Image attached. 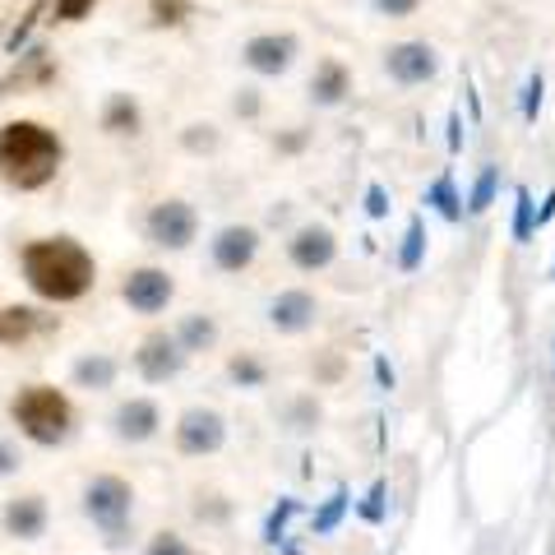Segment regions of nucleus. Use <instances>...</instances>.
I'll return each mask as SVG.
<instances>
[{
  "label": "nucleus",
  "instance_id": "nucleus-1",
  "mask_svg": "<svg viewBox=\"0 0 555 555\" xmlns=\"http://www.w3.org/2000/svg\"><path fill=\"white\" fill-rule=\"evenodd\" d=\"M24 278L42 301L65 306V301H79L98 283V264L75 236H47L24 246Z\"/></svg>",
  "mask_w": 555,
  "mask_h": 555
},
{
  "label": "nucleus",
  "instance_id": "nucleus-2",
  "mask_svg": "<svg viewBox=\"0 0 555 555\" xmlns=\"http://www.w3.org/2000/svg\"><path fill=\"white\" fill-rule=\"evenodd\" d=\"M61 158H65L61 139L47 126H38V120H10L0 130V171H5L10 185L42 190L61 171Z\"/></svg>",
  "mask_w": 555,
  "mask_h": 555
},
{
  "label": "nucleus",
  "instance_id": "nucleus-3",
  "mask_svg": "<svg viewBox=\"0 0 555 555\" xmlns=\"http://www.w3.org/2000/svg\"><path fill=\"white\" fill-rule=\"evenodd\" d=\"M10 412H14V422H20L24 436L42 449L65 444L69 430H75V408H69V398L51 385H28L20 398H14Z\"/></svg>",
  "mask_w": 555,
  "mask_h": 555
},
{
  "label": "nucleus",
  "instance_id": "nucleus-4",
  "mask_svg": "<svg viewBox=\"0 0 555 555\" xmlns=\"http://www.w3.org/2000/svg\"><path fill=\"white\" fill-rule=\"evenodd\" d=\"M83 514H89L112 542H120L134 518V486L126 477H93L83 486Z\"/></svg>",
  "mask_w": 555,
  "mask_h": 555
},
{
  "label": "nucleus",
  "instance_id": "nucleus-5",
  "mask_svg": "<svg viewBox=\"0 0 555 555\" xmlns=\"http://www.w3.org/2000/svg\"><path fill=\"white\" fill-rule=\"evenodd\" d=\"M385 75L398 83V89H422V83H430L440 75V51L430 42H393L385 51Z\"/></svg>",
  "mask_w": 555,
  "mask_h": 555
},
{
  "label": "nucleus",
  "instance_id": "nucleus-6",
  "mask_svg": "<svg viewBox=\"0 0 555 555\" xmlns=\"http://www.w3.org/2000/svg\"><path fill=\"white\" fill-rule=\"evenodd\" d=\"M144 232H149L153 246H163V250H185L190 241H195V232H199V218H195V208H190L185 199H163V204L149 208Z\"/></svg>",
  "mask_w": 555,
  "mask_h": 555
},
{
  "label": "nucleus",
  "instance_id": "nucleus-7",
  "mask_svg": "<svg viewBox=\"0 0 555 555\" xmlns=\"http://www.w3.org/2000/svg\"><path fill=\"white\" fill-rule=\"evenodd\" d=\"M228 444V416L214 412V408H185L181 422H177V449L185 459H204V454H218Z\"/></svg>",
  "mask_w": 555,
  "mask_h": 555
},
{
  "label": "nucleus",
  "instance_id": "nucleus-8",
  "mask_svg": "<svg viewBox=\"0 0 555 555\" xmlns=\"http://www.w3.org/2000/svg\"><path fill=\"white\" fill-rule=\"evenodd\" d=\"M287 259H292V269H301V273L334 269V259H338V232L328 228V222H301V228L287 236Z\"/></svg>",
  "mask_w": 555,
  "mask_h": 555
},
{
  "label": "nucleus",
  "instance_id": "nucleus-9",
  "mask_svg": "<svg viewBox=\"0 0 555 555\" xmlns=\"http://www.w3.org/2000/svg\"><path fill=\"white\" fill-rule=\"evenodd\" d=\"M297 56H301L297 33H255V38L241 47V61H246V69H255V75H264V79L287 75V69L297 65Z\"/></svg>",
  "mask_w": 555,
  "mask_h": 555
},
{
  "label": "nucleus",
  "instance_id": "nucleus-10",
  "mask_svg": "<svg viewBox=\"0 0 555 555\" xmlns=\"http://www.w3.org/2000/svg\"><path fill=\"white\" fill-rule=\"evenodd\" d=\"M315 324H320V301H315V292L287 287V292H278V297L269 301V328H273V334L301 338V334H310Z\"/></svg>",
  "mask_w": 555,
  "mask_h": 555
},
{
  "label": "nucleus",
  "instance_id": "nucleus-11",
  "mask_svg": "<svg viewBox=\"0 0 555 555\" xmlns=\"http://www.w3.org/2000/svg\"><path fill=\"white\" fill-rule=\"evenodd\" d=\"M120 297H126L130 310H139V315H163V310L171 306V297H177V283H171L167 269H134L126 273V283H120Z\"/></svg>",
  "mask_w": 555,
  "mask_h": 555
},
{
  "label": "nucleus",
  "instance_id": "nucleus-12",
  "mask_svg": "<svg viewBox=\"0 0 555 555\" xmlns=\"http://www.w3.org/2000/svg\"><path fill=\"white\" fill-rule=\"evenodd\" d=\"M208 255H214V269H222V273H246L259 255V228H250V222H228V228H218V236L208 241Z\"/></svg>",
  "mask_w": 555,
  "mask_h": 555
},
{
  "label": "nucleus",
  "instance_id": "nucleus-13",
  "mask_svg": "<svg viewBox=\"0 0 555 555\" xmlns=\"http://www.w3.org/2000/svg\"><path fill=\"white\" fill-rule=\"evenodd\" d=\"M134 371H139V379H149V385H167V379H177L185 371L181 343L171 334H149L144 343H139V352H134Z\"/></svg>",
  "mask_w": 555,
  "mask_h": 555
},
{
  "label": "nucleus",
  "instance_id": "nucleus-14",
  "mask_svg": "<svg viewBox=\"0 0 555 555\" xmlns=\"http://www.w3.org/2000/svg\"><path fill=\"white\" fill-rule=\"evenodd\" d=\"M158 426H163V412L153 398H126V403L112 412V430L120 444H149L158 436Z\"/></svg>",
  "mask_w": 555,
  "mask_h": 555
},
{
  "label": "nucleus",
  "instance_id": "nucleus-15",
  "mask_svg": "<svg viewBox=\"0 0 555 555\" xmlns=\"http://www.w3.org/2000/svg\"><path fill=\"white\" fill-rule=\"evenodd\" d=\"M347 93H352V69L334 56L320 61L315 75H310V102H315V107H343Z\"/></svg>",
  "mask_w": 555,
  "mask_h": 555
},
{
  "label": "nucleus",
  "instance_id": "nucleus-16",
  "mask_svg": "<svg viewBox=\"0 0 555 555\" xmlns=\"http://www.w3.org/2000/svg\"><path fill=\"white\" fill-rule=\"evenodd\" d=\"M5 532L20 537V542H38V537L47 532V500H42V495L10 500V509H5Z\"/></svg>",
  "mask_w": 555,
  "mask_h": 555
},
{
  "label": "nucleus",
  "instance_id": "nucleus-17",
  "mask_svg": "<svg viewBox=\"0 0 555 555\" xmlns=\"http://www.w3.org/2000/svg\"><path fill=\"white\" fill-rule=\"evenodd\" d=\"M171 338L181 343V352H185V357H190V352H214L218 338H222V328H218L214 315H185Z\"/></svg>",
  "mask_w": 555,
  "mask_h": 555
},
{
  "label": "nucleus",
  "instance_id": "nucleus-18",
  "mask_svg": "<svg viewBox=\"0 0 555 555\" xmlns=\"http://www.w3.org/2000/svg\"><path fill=\"white\" fill-rule=\"evenodd\" d=\"M42 324H47V320H42L33 306H5V310H0V343H5V347H20V343H28L33 334H38Z\"/></svg>",
  "mask_w": 555,
  "mask_h": 555
},
{
  "label": "nucleus",
  "instance_id": "nucleus-19",
  "mask_svg": "<svg viewBox=\"0 0 555 555\" xmlns=\"http://www.w3.org/2000/svg\"><path fill=\"white\" fill-rule=\"evenodd\" d=\"M144 116H139V102L130 93H112L107 107H102V130L107 134H139Z\"/></svg>",
  "mask_w": 555,
  "mask_h": 555
},
{
  "label": "nucleus",
  "instance_id": "nucleus-20",
  "mask_svg": "<svg viewBox=\"0 0 555 555\" xmlns=\"http://www.w3.org/2000/svg\"><path fill=\"white\" fill-rule=\"evenodd\" d=\"M426 204L436 208L444 222H463V195H459V185H454V177H449V171H440V177L426 185Z\"/></svg>",
  "mask_w": 555,
  "mask_h": 555
},
{
  "label": "nucleus",
  "instance_id": "nucleus-21",
  "mask_svg": "<svg viewBox=\"0 0 555 555\" xmlns=\"http://www.w3.org/2000/svg\"><path fill=\"white\" fill-rule=\"evenodd\" d=\"M75 385L79 389H112L116 385V361L102 357V352H89L75 361Z\"/></svg>",
  "mask_w": 555,
  "mask_h": 555
},
{
  "label": "nucleus",
  "instance_id": "nucleus-22",
  "mask_svg": "<svg viewBox=\"0 0 555 555\" xmlns=\"http://www.w3.org/2000/svg\"><path fill=\"white\" fill-rule=\"evenodd\" d=\"M347 509H352V491H347V486H338V491L320 505V514L310 518V532H315V537H334V532H338V524L347 518Z\"/></svg>",
  "mask_w": 555,
  "mask_h": 555
},
{
  "label": "nucleus",
  "instance_id": "nucleus-23",
  "mask_svg": "<svg viewBox=\"0 0 555 555\" xmlns=\"http://www.w3.org/2000/svg\"><path fill=\"white\" fill-rule=\"evenodd\" d=\"M426 264V222L422 218H412L408 222V232H403V246H398V269L403 273H416Z\"/></svg>",
  "mask_w": 555,
  "mask_h": 555
},
{
  "label": "nucleus",
  "instance_id": "nucleus-24",
  "mask_svg": "<svg viewBox=\"0 0 555 555\" xmlns=\"http://www.w3.org/2000/svg\"><path fill=\"white\" fill-rule=\"evenodd\" d=\"M509 236L518 241V246H528V241L537 236V204H532V190H524V185L514 190V222H509Z\"/></svg>",
  "mask_w": 555,
  "mask_h": 555
},
{
  "label": "nucleus",
  "instance_id": "nucleus-25",
  "mask_svg": "<svg viewBox=\"0 0 555 555\" xmlns=\"http://www.w3.org/2000/svg\"><path fill=\"white\" fill-rule=\"evenodd\" d=\"M495 190H500V167L486 163V167L477 171L473 190H467V214H486V208L495 204Z\"/></svg>",
  "mask_w": 555,
  "mask_h": 555
},
{
  "label": "nucleus",
  "instance_id": "nucleus-26",
  "mask_svg": "<svg viewBox=\"0 0 555 555\" xmlns=\"http://www.w3.org/2000/svg\"><path fill=\"white\" fill-rule=\"evenodd\" d=\"M228 375H232V385H241V389H264L269 385V366L259 357H250V352L232 357L228 361Z\"/></svg>",
  "mask_w": 555,
  "mask_h": 555
},
{
  "label": "nucleus",
  "instance_id": "nucleus-27",
  "mask_svg": "<svg viewBox=\"0 0 555 555\" xmlns=\"http://www.w3.org/2000/svg\"><path fill=\"white\" fill-rule=\"evenodd\" d=\"M357 518H361V524H371V528H379L389 518V486L385 481H375L371 491L357 500Z\"/></svg>",
  "mask_w": 555,
  "mask_h": 555
},
{
  "label": "nucleus",
  "instance_id": "nucleus-28",
  "mask_svg": "<svg viewBox=\"0 0 555 555\" xmlns=\"http://www.w3.org/2000/svg\"><path fill=\"white\" fill-rule=\"evenodd\" d=\"M181 144H185L190 153H214V149H218V130H214V126H190V130L181 134Z\"/></svg>",
  "mask_w": 555,
  "mask_h": 555
},
{
  "label": "nucleus",
  "instance_id": "nucleus-29",
  "mask_svg": "<svg viewBox=\"0 0 555 555\" xmlns=\"http://www.w3.org/2000/svg\"><path fill=\"white\" fill-rule=\"evenodd\" d=\"M287 416H292V430H310V426H320V403L315 398H301V403L287 408Z\"/></svg>",
  "mask_w": 555,
  "mask_h": 555
},
{
  "label": "nucleus",
  "instance_id": "nucleus-30",
  "mask_svg": "<svg viewBox=\"0 0 555 555\" xmlns=\"http://www.w3.org/2000/svg\"><path fill=\"white\" fill-rule=\"evenodd\" d=\"M153 20H158V24L190 20V0H153Z\"/></svg>",
  "mask_w": 555,
  "mask_h": 555
},
{
  "label": "nucleus",
  "instance_id": "nucleus-31",
  "mask_svg": "<svg viewBox=\"0 0 555 555\" xmlns=\"http://www.w3.org/2000/svg\"><path fill=\"white\" fill-rule=\"evenodd\" d=\"M144 555H195V551L185 546V537H177V532H158V537L149 542Z\"/></svg>",
  "mask_w": 555,
  "mask_h": 555
},
{
  "label": "nucleus",
  "instance_id": "nucleus-32",
  "mask_svg": "<svg viewBox=\"0 0 555 555\" xmlns=\"http://www.w3.org/2000/svg\"><path fill=\"white\" fill-rule=\"evenodd\" d=\"M292 514H297V500H283V505H278V509L269 514V528H264V537H269L273 546H278V537L287 532V518H292Z\"/></svg>",
  "mask_w": 555,
  "mask_h": 555
},
{
  "label": "nucleus",
  "instance_id": "nucleus-33",
  "mask_svg": "<svg viewBox=\"0 0 555 555\" xmlns=\"http://www.w3.org/2000/svg\"><path fill=\"white\" fill-rule=\"evenodd\" d=\"M542 93H546L542 75H532L528 89H524V120H537V112H542Z\"/></svg>",
  "mask_w": 555,
  "mask_h": 555
},
{
  "label": "nucleus",
  "instance_id": "nucleus-34",
  "mask_svg": "<svg viewBox=\"0 0 555 555\" xmlns=\"http://www.w3.org/2000/svg\"><path fill=\"white\" fill-rule=\"evenodd\" d=\"M366 214L371 218H389V190L379 185V181L366 185Z\"/></svg>",
  "mask_w": 555,
  "mask_h": 555
},
{
  "label": "nucleus",
  "instance_id": "nucleus-35",
  "mask_svg": "<svg viewBox=\"0 0 555 555\" xmlns=\"http://www.w3.org/2000/svg\"><path fill=\"white\" fill-rule=\"evenodd\" d=\"M379 14H389V20H408V14L422 10V0H375Z\"/></svg>",
  "mask_w": 555,
  "mask_h": 555
},
{
  "label": "nucleus",
  "instance_id": "nucleus-36",
  "mask_svg": "<svg viewBox=\"0 0 555 555\" xmlns=\"http://www.w3.org/2000/svg\"><path fill=\"white\" fill-rule=\"evenodd\" d=\"M98 5V0H56V20H65V24H75V20H83Z\"/></svg>",
  "mask_w": 555,
  "mask_h": 555
},
{
  "label": "nucleus",
  "instance_id": "nucleus-37",
  "mask_svg": "<svg viewBox=\"0 0 555 555\" xmlns=\"http://www.w3.org/2000/svg\"><path fill=\"white\" fill-rule=\"evenodd\" d=\"M38 14H42V0H38V5H33V10H28V20H24V24H20V28H14V33H10V51H20V42H24V38H28V33H33V24H38Z\"/></svg>",
  "mask_w": 555,
  "mask_h": 555
},
{
  "label": "nucleus",
  "instance_id": "nucleus-38",
  "mask_svg": "<svg viewBox=\"0 0 555 555\" xmlns=\"http://www.w3.org/2000/svg\"><path fill=\"white\" fill-rule=\"evenodd\" d=\"M20 449H14V444H5V440H0V477H10V473H20Z\"/></svg>",
  "mask_w": 555,
  "mask_h": 555
},
{
  "label": "nucleus",
  "instance_id": "nucleus-39",
  "mask_svg": "<svg viewBox=\"0 0 555 555\" xmlns=\"http://www.w3.org/2000/svg\"><path fill=\"white\" fill-rule=\"evenodd\" d=\"M551 222H555V181H551V190H546L542 208H537V232H542V228H551Z\"/></svg>",
  "mask_w": 555,
  "mask_h": 555
},
{
  "label": "nucleus",
  "instance_id": "nucleus-40",
  "mask_svg": "<svg viewBox=\"0 0 555 555\" xmlns=\"http://www.w3.org/2000/svg\"><path fill=\"white\" fill-rule=\"evenodd\" d=\"M315 379H324V385H334V379H343V361L338 357H324L315 366Z\"/></svg>",
  "mask_w": 555,
  "mask_h": 555
},
{
  "label": "nucleus",
  "instance_id": "nucleus-41",
  "mask_svg": "<svg viewBox=\"0 0 555 555\" xmlns=\"http://www.w3.org/2000/svg\"><path fill=\"white\" fill-rule=\"evenodd\" d=\"M236 116H259V98H255V89H241V98H236Z\"/></svg>",
  "mask_w": 555,
  "mask_h": 555
},
{
  "label": "nucleus",
  "instance_id": "nucleus-42",
  "mask_svg": "<svg viewBox=\"0 0 555 555\" xmlns=\"http://www.w3.org/2000/svg\"><path fill=\"white\" fill-rule=\"evenodd\" d=\"M375 379H379V389H393V366H389V361L385 357H375Z\"/></svg>",
  "mask_w": 555,
  "mask_h": 555
},
{
  "label": "nucleus",
  "instance_id": "nucleus-43",
  "mask_svg": "<svg viewBox=\"0 0 555 555\" xmlns=\"http://www.w3.org/2000/svg\"><path fill=\"white\" fill-rule=\"evenodd\" d=\"M306 139H310V134H283V139H278V153H301Z\"/></svg>",
  "mask_w": 555,
  "mask_h": 555
},
{
  "label": "nucleus",
  "instance_id": "nucleus-44",
  "mask_svg": "<svg viewBox=\"0 0 555 555\" xmlns=\"http://www.w3.org/2000/svg\"><path fill=\"white\" fill-rule=\"evenodd\" d=\"M459 144H463V120L454 112V116H449V153H459Z\"/></svg>",
  "mask_w": 555,
  "mask_h": 555
},
{
  "label": "nucleus",
  "instance_id": "nucleus-45",
  "mask_svg": "<svg viewBox=\"0 0 555 555\" xmlns=\"http://www.w3.org/2000/svg\"><path fill=\"white\" fill-rule=\"evenodd\" d=\"M551 283H555V264H551Z\"/></svg>",
  "mask_w": 555,
  "mask_h": 555
}]
</instances>
